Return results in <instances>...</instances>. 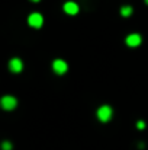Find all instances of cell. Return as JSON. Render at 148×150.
Returning a JSON list of instances; mask_svg holds the SVG:
<instances>
[{"label": "cell", "mask_w": 148, "mask_h": 150, "mask_svg": "<svg viewBox=\"0 0 148 150\" xmlns=\"http://www.w3.org/2000/svg\"><path fill=\"white\" fill-rule=\"evenodd\" d=\"M112 114H113V111L109 105H103L97 109V118L102 122H107L112 118Z\"/></svg>", "instance_id": "obj_1"}, {"label": "cell", "mask_w": 148, "mask_h": 150, "mask_svg": "<svg viewBox=\"0 0 148 150\" xmlns=\"http://www.w3.org/2000/svg\"><path fill=\"white\" fill-rule=\"evenodd\" d=\"M0 105H1L3 109L10 111V109H13V108L18 105V100H16V98H13V96H10V95H6V96H3V98L0 99Z\"/></svg>", "instance_id": "obj_2"}, {"label": "cell", "mask_w": 148, "mask_h": 150, "mask_svg": "<svg viewBox=\"0 0 148 150\" xmlns=\"http://www.w3.org/2000/svg\"><path fill=\"white\" fill-rule=\"evenodd\" d=\"M28 22H29V25L34 26V28H41L42 23H44V18H42V15H39V13H32V15L28 18Z\"/></svg>", "instance_id": "obj_3"}, {"label": "cell", "mask_w": 148, "mask_h": 150, "mask_svg": "<svg viewBox=\"0 0 148 150\" xmlns=\"http://www.w3.org/2000/svg\"><path fill=\"white\" fill-rule=\"evenodd\" d=\"M52 69H54V71H55L57 74H64V73L67 71L68 66H67V63H65L64 60H54Z\"/></svg>", "instance_id": "obj_4"}, {"label": "cell", "mask_w": 148, "mask_h": 150, "mask_svg": "<svg viewBox=\"0 0 148 150\" xmlns=\"http://www.w3.org/2000/svg\"><path fill=\"white\" fill-rule=\"evenodd\" d=\"M9 69H10V71H13V73L22 71V69H23L22 60H19V58H12L10 63H9Z\"/></svg>", "instance_id": "obj_5"}, {"label": "cell", "mask_w": 148, "mask_h": 150, "mask_svg": "<svg viewBox=\"0 0 148 150\" xmlns=\"http://www.w3.org/2000/svg\"><path fill=\"white\" fill-rule=\"evenodd\" d=\"M126 44H128L129 47H138V45L141 44V35H138V34H131V35H128V37H126Z\"/></svg>", "instance_id": "obj_6"}, {"label": "cell", "mask_w": 148, "mask_h": 150, "mask_svg": "<svg viewBox=\"0 0 148 150\" xmlns=\"http://www.w3.org/2000/svg\"><path fill=\"white\" fill-rule=\"evenodd\" d=\"M64 10H65V13H68V15H76V13L79 12V6H77L74 1H67V3L64 4Z\"/></svg>", "instance_id": "obj_7"}, {"label": "cell", "mask_w": 148, "mask_h": 150, "mask_svg": "<svg viewBox=\"0 0 148 150\" xmlns=\"http://www.w3.org/2000/svg\"><path fill=\"white\" fill-rule=\"evenodd\" d=\"M131 13H132V7L131 6H123L121 9V15L122 16H131Z\"/></svg>", "instance_id": "obj_8"}, {"label": "cell", "mask_w": 148, "mask_h": 150, "mask_svg": "<svg viewBox=\"0 0 148 150\" xmlns=\"http://www.w3.org/2000/svg\"><path fill=\"white\" fill-rule=\"evenodd\" d=\"M1 150H12V143L10 142H3L1 143Z\"/></svg>", "instance_id": "obj_9"}, {"label": "cell", "mask_w": 148, "mask_h": 150, "mask_svg": "<svg viewBox=\"0 0 148 150\" xmlns=\"http://www.w3.org/2000/svg\"><path fill=\"white\" fill-rule=\"evenodd\" d=\"M137 127H138L140 130H144V127H145V122H144V121H138V122H137Z\"/></svg>", "instance_id": "obj_10"}, {"label": "cell", "mask_w": 148, "mask_h": 150, "mask_svg": "<svg viewBox=\"0 0 148 150\" xmlns=\"http://www.w3.org/2000/svg\"><path fill=\"white\" fill-rule=\"evenodd\" d=\"M32 1H39V0H32Z\"/></svg>", "instance_id": "obj_11"}, {"label": "cell", "mask_w": 148, "mask_h": 150, "mask_svg": "<svg viewBox=\"0 0 148 150\" xmlns=\"http://www.w3.org/2000/svg\"><path fill=\"white\" fill-rule=\"evenodd\" d=\"M145 3H147V4H148V0H145Z\"/></svg>", "instance_id": "obj_12"}]
</instances>
